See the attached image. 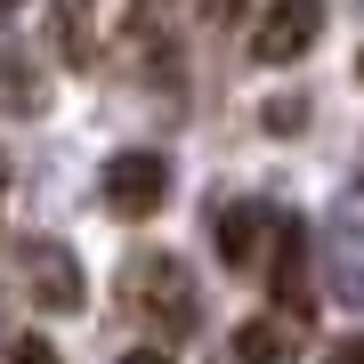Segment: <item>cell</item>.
Segmentation results:
<instances>
[{"mask_svg":"<svg viewBox=\"0 0 364 364\" xmlns=\"http://www.w3.org/2000/svg\"><path fill=\"white\" fill-rule=\"evenodd\" d=\"M122 291H130V308L162 340H186V332L203 324V291H195V275H186L178 251H138V259L122 267Z\"/></svg>","mask_w":364,"mask_h":364,"instance_id":"cell-1","label":"cell"},{"mask_svg":"<svg viewBox=\"0 0 364 364\" xmlns=\"http://www.w3.org/2000/svg\"><path fill=\"white\" fill-rule=\"evenodd\" d=\"M97 195H105L114 219H154V210L170 203V154H154V146H122V154H105Z\"/></svg>","mask_w":364,"mask_h":364,"instance_id":"cell-2","label":"cell"},{"mask_svg":"<svg viewBox=\"0 0 364 364\" xmlns=\"http://www.w3.org/2000/svg\"><path fill=\"white\" fill-rule=\"evenodd\" d=\"M16 284H25V299L33 308H49V316H73L81 299V259L65 243H49V235H25V243H16Z\"/></svg>","mask_w":364,"mask_h":364,"instance_id":"cell-3","label":"cell"},{"mask_svg":"<svg viewBox=\"0 0 364 364\" xmlns=\"http://www.w3.org/2000/svg\"><path fill=\"white\" fill-rule=\"evenodd\" d=\"M324 33V0H267V16L251 25V57L259 65H299Z\"/></svg>","mask_w":364,"mask_h":364,"instance_id":"cell-4","label":"cell"},{"mask_svg":"<svg viewBox=\"0 0 364 364\" xmlns=\"http://www.w3.org/2000/svg\"><path fill=\"white\" fill-rule=\"evenodd\" d=\"M284 235V210L243 195V203H210V243H219L227 267H259V243H275Z\"/></svg>","mask_w":364,"mask_h":364,"instance_id":"cell-5","label":"cell"},{"mask_svg":"<svg viewBox=\"0 0 364 364\" xmlns=\"http://www.w3.org/2000/svg\"><path fill=\"white\" fill-rule=\"evenodd\" d=\"M235 356L243 364H291L299 356V324L291 316H251V324L235 332Z\"/></svg>","mask_w":364,"mask_h":364,"instance_id":"cell-6","label":"cell"},{"mask_svg":"<svg viewBox=\"0 0 364 364\" xmlns=\"http://www.w3.org/2000/svg\"><path fill=\"white\" fill-rule=\"evenodd\" d=\"M332 291L340 299H364V235H332Z\"/></svg>","mask_w":364,"mask_h":364,"instance_id":"cell-7","label":"cell"},{"mask_svg":"<svg viewBox=\"0 0 364 364\" xmlns=\"http://www.w3.org/2000/svg\"><path fill=\"white\" fill-rule=\"evenodd\" d=\"M9 364H57V348L41 332H25V340H9Z\"/></svg>","mask_w":364,"mask_h":364,"instance_id":"cell-8","label":"cell"},{"mask_svg":"<svg viewBox=\"0 0 364 364\" xmlns=\"http://www.w3.org/2000/svg\"><path fill=\"white\" fill-rule=\"evenodd\" d=\"M122 364H170L162 348H130V356H122Z\"/></svg>","mask_w":364,"mask_h":364,"instance_id":"cell-9","label":"cell"},{"mask_svg":"<svg viewBox=\"0 0 364 364\" xmlns=\"http://www.w3.org/2000/svg\"><path fill=\"white\" fill-rule=\"evenodd\" d=\"M332 364H364V340H348V348H340V356H332Z\"/></svg>","mask_w":364,"mask_h":364,"instance_id":"cell-10","label":"cell"},{"mask_svg":"<svg viewBox=\"0 0 364 364\" xmlns=\"http://www.w3.org/2000/svg\"><path fill=\"white\" fill-rule=\"evenodd\" d=\"M9 9H25V0H0V16H9Z\"/></svg>","mask_w":364,"mask_h":364,"instance_id":"cell-11","label":"cell"},{"mask_svg":"<svg viewBox=\"0 0 364 364\" xmlns=\"http://www.w3.org/2000/svg\"><path fill=\"white\" fill-rule=\"evenodd\" d=\"M356 73H364V57H356Z\"/></svg>","mask_w":364,"mask_h":364,"instance_id":"cell-12","label":"cell"}]
</instances>
